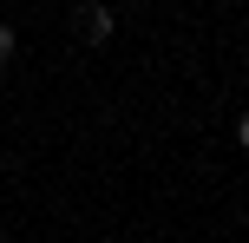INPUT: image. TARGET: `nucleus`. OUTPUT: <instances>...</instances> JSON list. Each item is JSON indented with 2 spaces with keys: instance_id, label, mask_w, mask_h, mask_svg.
<instances>
[{
  "instance_id": "obj_1",
  "label": "nucleus",
  "mask_w": 249,
  "mask_h": 243,
  "mask_svg": "<svg viewBox=\"0 0 249 243\" xmlns=\"http://www.w3.org/2000/svg\"><path fill=\"white\" fill-rule=\"evenodd\" d=\"M105 33H112V13L92 7V13H86V39H105Z\"/></svg>"
},
{
  "instance_id": "obj_3",
  "label": "nucleus",
  "mask_w": 249,
  "mask_h": 243,
  "mask_svg": "<svg viewBox=\"0 0 249 243\" xmlns=\"http://www.w3.org/2000/svg\"><path fill=\"white\" fill-rule=\"evenodd\" d=\"M236 138H243V145H249V112H243V125H236Z\"/></svg>"
},
{
  "instance_id": "obj_2",
  "label": "nucleus",
  "mask_w": 249,
  "mask_h": 243,
  "mask_svg": "<svg viewBox=\"0 0 249 243\" xmlns=\"http://www.w3.org/2000/svg\"><path fill=\"white\" fill-rule=\"evenodd\" d=\"M13 59V26H0V66Z\"/></svg>"
}]
</instances>
